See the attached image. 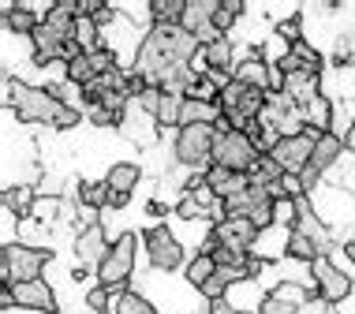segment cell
Segmentation results:
<instances>
[{"instance_id":"5b68a950","label":"cell","mask_w":355,"mask_h":314,"mask_svg":"<svg viewBox=\"0 0 355 314\" xmlns=\"http://www.w3.org/2000/svg\"><path fill=\"white\" fill-rule=\"evenodd\" d=\"M258 157H262V150L251 142L247 131H225V135H217V142H214V165H225V168H232V173L247 176Z\"/></svg>"},{"instance_id":"277c9868","label":"cell","mask_w":355,"mask_h":314,"mask_svg":"<svg viewBox=\"0 0 355 314\" xmlns=\"http://www.w3.org/2000/svg\"><path fill=\"white\" fill-rule=\"evenodd\" d=\"M135 236L123 232L120 240H112L109 254H105V262L98 265V281L105 284L109 292H123V284H128V277L135 273Z\"/></svg>"},{"instance_id":"d4e9b609","label":"cell","mask_w":355,"mask_h":314,"mask_svg":"<svg viewBox=\"0 0 355 314\" xmlns=\"http://www.w3.org/2000/svg\"><path fill=\"white\" fill-rule=\"evenodd\" d=\"M184 101L187 98H180V94H165V90H161V105H157V123H161V128H180Z\"/></svg>"},{"instance_id":"83f0119b","label":"cell","mask_w":355,"mask_h":314,"mask_svg":"<svg viewBox=\"0 0 355 314\" xmlns=\"http://www.w3.org/2000/svg\"><path fill=\"white\" fill-rule=\"evenodd\" d=\"M288 254H292V259H300V262H311V265L318 262V259H325L318 247L306 240V236H300V232H288Z\"/></svg>"},{"instance_id":"d6a6232c","label":"cell","mask_w":355,"mask_h":314,"mask_svg":"<svg viewBox=\"0 0 355 314\" xmlns=\"http://www.w3.org/2000/svg\"><path fill=\"white\" fill-rule=\"evenodd\" d=\"M300 26H303V19L300 15H292V19H284L281 26H277V37H281V42L288 45V49H292L295 42H303V34H300Z\"/></svg>"},{"instance_id":"d6986e66","label":"cell","mask_w":355,"mask_h":314,"mask_svg":"<svg viewBox=\"0 0 355 314\" xmlns=\"http://www.w3.org/2000/svg\"><path fill=\"white\" fill-rule=\"evenodd\" d=\"M142 180V168L139 165H131V161H116V165L109 168V176H105V187H109L112 195H128L135 191V184Z\"/></svg>"},{"instance_id":"2e32d148","label":"cell","mask_w":355,"mask_h":314,"mask_svg":"<svg viewBox=\"0 0 355 314\" xmlns=\"http://www.w3.org/2000/svg\"><path fill=\"white\" fill-rule=\"evenodd\" d=\"M202 56H206V71L214 75V79L225 87V82H232V75H228V68H232V42L225 37H217V42L202 45Z\"/></svg>"},{"instance_id":"4dcf8cb0","label":"cell","mask_w":355,"mask_h":314,"mask_svg":"<svg viewBox=\"0 0 355 314\" xmlns=\"http://www.w3.org/2000/svg\"><path fill=\"white\" fill-rule=\"evenodd\" d=\"M295 221H300V198H277L273 225H288V232H295Z\"/></svg>"},{"instance_id":"ffe728a7","label":"cell","mask_w":355,"mask_h":314,"mask_svg":"<svg viewBox=\"0 0 355 314\" xmlns=\"http://www.w3.org/2000/svg\"><path fill=\"white\" fill-rule=\"evenodd\" d=\"M344 150V139H337L329 131V135H318V142H314V157H311V168H318V173H325V168L333 165V161L340 157Z\"/></svg>"},{"instance_id":"f1b7e54d","label":"cell","mask_w":355,"mask_h":314,"mask_svg":"<svg viewBox=\"0 0 355 314\" xmlns=\"http://www.w3.org/2000/svg\"><path fill=\"white\" fill-rule=\"evenodd\" d=\"M217 273V262L209 259V254H195V259L187 262V281L195 284V288H202V284Z\"/></svg>"},{"instance_id":"52a82bcc","label":"cell","mask_w":355,"mask_h":314,"mask_svg":"<svg viewBox=\"0 0 355 314\" xmlns=\"http://www.w3.org/2000/svg\"><path fill=\"white\" fill-rule=\"evenodd\" d=\"M142 240H146V254H150V265H153V270L172 273L180 262H184V243L176 240V232H172V228L157 225V228H150Z\"/></svg>"},{"instance_id":"f546056e","label":"cell","mask_w":355,"mask_h":314,"mask_svg":"<svg viewBox=\"0 0 355 314\" xmlns=\"http://www.w3.org/2000/svg\"><path fill=\"white\" fill-rule=\"evenodd\" d=\"M79 202H83L86 209L109 206V187H105V184H94V180H83V184H79Z\"/></svg>"},{"instance_id":"603a6c76","label":"cell","mask_w":355,"mask_h":314,"mask_svg":"<svg viewBox=\"0 0 355 314\" xmlns=\"http://www.w3.org/2000/svg\"><path fill=\"white\" fill-rule=\"evenodd\" d=\"M34 209V191L26 184H19V187H4V213H19V217H26Z\"/></svg>"},{"instance_id":"cb8c5ba5","label":"cell","mask_w":355,"mask_h":314,"mask_svg":"<svg viewBox=\"0 0 355 314\" xmlns=\"http://www.w3.org/2000/svg\"><path fill=\"white\" fill-rule=\"evenodd\" d=\"M247 176H251V184L273 187V184H281V180H284V168L277 165V161H273L270 154H262V157L254 161V168H251V173H247Z\"/></svg>"},{"instance_id":"d590c367","label":"cell","mask_w":355,"mask_h":314,"mask_svg":"<svg viewBox=\"0 0 355 314\" xmlns=\"http://www.w3.org/2000/svg\"><path fill=\"white\" fill-rule=\"evenodd\" d=\"M258 314H300V307H292V303L277 299L273 292H270V296L262 299V311H258Z\"/></svg>"},{"instance_id":"3957f363","label":"cell","mask_w":355,"mask_h":314,"mask_svg":"<svg viewBox=\"0 0 355 314\" xmlns=\"http://www.w3.org/2000/svg\"><path fill=\"white\" fill-rule=\"evenodd\" d=\"M214 142H217V131L209 128V123L180 128L172 154H176L180 165H187V168H195V173H198V168H209V165H214Z\"/></svg>"},{"instance_id":"836d02e7","label":"cell","mask_w":355,"mask_h":314,"mask_svg":"<svg viewBox=\"0 0 355 314\" xmlns=\"http://www.w3.org/2000/svg\"><path fill=\"white\" fill-rule=\"evenodd\" d=\"M198 292H202V296L209 299V303H214V299H225V292H228V277H225V273H214V277H209L206 284H202V288H198Z\"/></svg>"},{"instance_id":"6da1fadb","label":"cell","mask_w":355,"mask_h":314,"mask_svg":"<svg viewBox=\"0 0 355 314\" xmlns=\"http://www.w3.org/2000/svg\"><path fill=\"white\" fill-rule=\"evenodd\" d=\"M4 105H12L23 123H49V128L64 109V101L49 87H26V82L15 79H4Z\"/></svg>"},{"instance_id":"5bb4252c","label":"cell","mask_w":355,"mask_h":314,"mask_svg":"<svg viewBox=\"0 0 355 314\" xmlns=\"http://www.w3.org/2000/svg\"><path fill=\"white\" fill-rule=\"evenodd\" d=\"M232 79L247 90H270V64L262 60V49L251 53L247 60H239L232 68Z\"/></svg>"},{"instance_id":"e0dca14e","label":"cell","mask_w":355,"mask_h":314,"mask_svg":"<svg viewBox=\"0 0 355 314\" xmlns=\"http://www.w3.org/2000/svg\"><path fill=\"white\" fill-rule=\"evenodd\" d=\"M295 232L306 236V240H311L314 247H318L322 254L333 247V240H329V228H325V225L318 221V213L311 209V202H306V198H300V221H295Z\"/></svg>"},{"instance_id":"7402d4cb","label":"cell","mask_w":355,"mask_h":314,"mask_svg":"<svg viewBox=\"0 0 355 314\" xmlns=\"http://www.w3.org/2000/svg\"><path fill=\"white\" fill-rule=\"evenodd\" d=\"M4 23L12 34H31L34 37V30L42 26V19H37L31 8H4Z\"/></svg>"},{"instance_id":"7bdbcfd3","label":"cell","mask_w":355,"mask_h":314,"mask_svg":"<svg viewBox=\"0 0 355 314\" xmlns=\"http://www.w3.org/2000/svg\"><path fill=\"white\" fill-rule=\"evenodd\" d=\"M344 251H348V259L355 262V243H344Z\"/></svg>"},{"instance_id":"30bf717a","label":"cell","mask_w":355,"mask_h":314,"mask_svg":"<svg viewBox=\"0 0 355 314\" xmlns=\"http://www.w3.org/2000/svg\"><path fill=\"white\" fill-rule=\"evenodd\" d=\"M206 187L214 191L217 202H228L232 195H243L247 187H251V176L232 173V168H225V165H209L206 168Z\"/></svg>"},{"instance_id":"8992f818","label":"cell","mask_w":355,"mask_h":314,"mask_svg":"<svg viewBox=\"0 0 355 314\" xmlns=\"http://www.w3.org/2000/svg\"><path fill=\"white\" fill-rule=\"evenodd\" d=\"M314 142L318 135L314 131H300V135H288V139H277V146L270 150V157L284 168L288 176H300L303 168H311V157H314Z\"/></svg>"},{"instance_id":"4fadbf2b","label":"cell","mask_w":355,"mask_h":314,"mask_svg":"<svg viewBox=\"0 0 355 314\" xmlns=\"http://www.w3.org/2000/svg\"><path fill=\"white\" fill-rule=\"evenodd\" d=\"M157 116H150L142 105H131L128 109V116H123V123H120V131L128 135L131 142H142V146H150L153 139H157Z\"/></svg>"},{"instance_id":"ac0fdd59","label":"cell","mask_w":355,"mask_h":314,"mask_svg":"<svg viewBox=\"0 0 355 314\" xmlns=\"http://www.w3.org/2000/svg\"><path fill=\"white\" fill-rule=\"evenodd\" d=\"M300 112H303L306 131H314V135H329V128H333V105H329V98H325V94L311 98Z\"/></svg>"},{"instance_id":"8d00e7d4","label":"cell","mask_w":355,"mask_h":314,"mask_svg":"<svg viewBox=\"0 0 355 314\" xmlns=\"http://www.w3.org/2000/svg\"><path fill=\"white\" fill-rule=\"evenodd\" d=\"M337 60H355V26H348V30L340 34V42H337Z\"/></svg>"},{"instance_id":"9c48e42d","label":"cell","mask_w":355,"mask_h":314,"mask_svg":"<svg viewBox=\"0 0 355 314\" xmlns=\"http://www.w3.org/2000/svg\"><path fill=\"white\" fill-rule=\"evenodd\" d=\"M311 273H314V288H318V299H325V303H344V299L352 296L348 273H340L329 259H318V262L311 265Z\"/></svg>"},{"instance_id":"74e56055","label":"cell","mask_w":355,"mask_h":314,"mask_svg":"<svg viewBox=\"0 0 355 314\" xmlns=\"http://www.w3.org/2000/svg\"><path fill=\"white\" fill-rule=\"evenodd\" d=\"M232 23H236V15L225 8V0H220V8H217V15H214V26H217V34H228L232 30Z\"/></svg>"},{"instance_id":"484cf974","label":"cell","mask_w":355,"mask_h":314,"mask_svg":"<svg viewBox=\"0 0 355 314\" xmlns=\"http://www.w3.org/2000/svg\"><path fill=\"white\" fill-rule=\"evenodd\" d=\"M112 311H116V314H157V311H153V303L146 296H139V292H116Z\"/></svg>"},{"instance_id":"60d3db41","label":"cell","mask_w":355,"mask_h":314,"mask_svg":"<svg viewBox=\"0 0 355 314\" xmlns=\"http://www.w3.org/2000/svg\"><path fill=\"white\" fill-rule=\"evenodd\" d=\"M112 19H116V8H109V4H101V12H98V15H94V23H98V30H101V26H109V23H112Z\"/></svg>"},{"instance_id":"f35d334b","label":"cell","mask_w":355,"mask_h":314,"mask_svg":"<svg viewBox=\"0 0 355 314\" xmlns=\"http://www.w3.org/2000/svg\"><path fill=\"white\" fill-rule=\"evenodd\" d=\"M75 123H79V109H75V105H64V109H60V116H56V123H53V128L68 131V128H75Z\"/></svg>"},{"instance_id":"7c38bea8","label":"cell","mask_w":355,"mask_h":314,"mask_svg":"<svg viewBox=\"0 0 355 314\" xmlns=\"http://www.w3.org/2000/svg\"><path fill=\"white\" fill-rule=\"evenodd\" d=\"M214 228H217L220 243L232 247V251H239V254H247V251H251V243L258 240V225L247 221V217H228V221H220Z\"/></svg>"},{"instance_id":"1f68e13d","label":"cell","mask_w":355,"mask_h":314,"mask_svg":"<svg viewBox=\"0 0 355 314\" xmlns=\"http://www.w3.org/2000/svg\"><path fill=\"white\" fill-rule=\"evenodd\" d=\"M56 213H60V198H53V195H37L34 198V209H31V217H37V221H56Z\"/></svg>"},{"instance_id":"b9f144b4","label":"cell","mask_w":355,"mask_h":314,"mask_svg":"<svg viewBox=\"0 0 355 314\" xmlns=\"http://www.w3.org/2000/svg\"><path fill=\"white\" fill-rule=\"evenodd\" d=\"M344 146H348L352 154H355V123H352V128H348V135H344Z\"/></svg>"},{"instance_id":"ba28073f","label":"cell","mask_w":355,"mask_h":314,"mask_svg":"<svg viewBox=\"0 0 355 314\" xmlns=\"http://www.w3.org/2000/svg\"><path fill=\"white\" fill-rule=\"evenodd\" d=\"M217 8H220V0H187V8H184V19H180V26H184L187 34H195L202 45L217 42V37H225V34H217V26H214Z\"/></svg>"},{"instance_id":"8fae6325","label":"cell","mask_w":355,"mask_h":314,"mask_svg":"<svg viewBox=\"0 0 355 314\" xmlns=\"http://www.w3.org/2000/svg\"><path fill=\"white\" fill-rule=\"evenodd\" d=\"M12 292H15V303L26 311H49V314L60 311L56 292L45 281H19V284H12Z\"/></svg>"},{"instance_id":"ab89813d","label":"cell","mask_w":355,"mask_h":314,"mask_svg":"<svg viewBox=\"0 0 355 314\" xmlns=\"http://www.w3.org/2000/svg\"><path fill=\"white\" fill-rule=\"evenodd\" d=\"M209 314H247V311L232 307V303H228V299H214V303H209Z\"/></svg>"},{"instance_id":"4316f807","label":"cell","mask_w":355,"mask_h":314,"mask_svg":"<svg viewBox=\"0 0 355 314\" xmlns=\"http://www.w3.org/2000/svg\"><path fill=\"white\" fill-rule=\"evenodd\" d=\"M64 75H68L71 87H86V82H94L98 75H94V64H90V53H79L75 60L64 68Z\"/></svg>"},{"instance_id":"44dd1931","label":"cell","mask_w":355,"mask_h":314,"mask_svg":"<svg viewBox=\"0 0 355 314\" xmlns=\"http://www.w3.org/2000/svg\"><path fill=\"white\" fill-rule=\"evenodd\" d=\"M184 8H187V0H150V19H153V26H180Z\"/></svg>"},{"instance_id":"7a4b0ae2","label":"cell","mask_w":355,"mask_h":314,"mask_svg":"<svg viewBox=\"0 0 355 314\" xmlns=\"http://www.w3.org/2000/svg\"><path fill=\"white\" fill-rule=\"evenodd\" d=\"M53 254L45 247H26V243H4L0 247V281L19 284V281H42V270L49 265Z\"/></svg>"},{"instance_id":"9a60e30c","label":"cell","mask_w":355,"mask_h":314,"mask_svg":"<svg viewBox=\"0 0 355 314\" xmlns=\"http://www.w3.org/2000/svg\"><path fill=\"white\" fill-rule=\"evenodd\" d=\"M109 240H105V228L101 225H86L79 232V240H75V254H79V262H94L101 265L105 254H109Z\"/></svg>"},{"instance_id":"e575fe53","label":"cell","mask_w":355,"mask_h":314,"mask_svg":"<svg viewBox=\"0 0 355 314\" xmlns=\"http://www.w3.org/2000/svg\"><path fill=\"white\" fill-rule=\"evenodd\" d=\"M86 303H90V311H94V314H105V311H109V303H116V299L109 296V288H105V284H98V288H94L90 296H86Z\"/></svg>"}]
</instances>
